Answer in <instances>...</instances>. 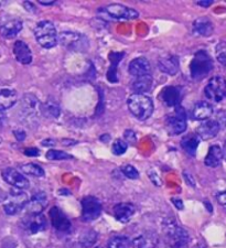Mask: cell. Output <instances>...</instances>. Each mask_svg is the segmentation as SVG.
I'll return each mask as SVG.
<instances>
[{"label": "cell", "instance_id": "603a6c76", "mask_svg": "<svg viewBox=\"0 0 226 248\" xmlns=\"http://www.w3.org/2000/svg\"><path fill=\"white\" fill-rule=\"evenodd\" d=\"M40 104L38 98L32 94L23 95L21 99V110L25 116H33L37 114V111L40 110Z\"/></svg>", "mask_w": 226, "mask_h": 248}, {"label": "cell", "instance_id": "bcb514c9", "mask_svg": "<svg viewBox=\"0 0 226 248\" xmlns=\"http://www.w3.org/2000/svg\"><path fill=\"white\" fill-rule=\"evenodd\" d=\"M171 201H172L173 204H175V206L177 207V209L183 210V203H182V201H181V200H179V199H172Z\"/></svg>", "mask_w": 226, "mask_h": 248}, {"label": "cell", "instance_id": "d6a6232c", "mask_svg": "<svg viewBox=\"0 0 226 248\" xmlns=\"http://www.w3.org/2000/svg\"><path fill=\"white\" fill-rule=\"evenodd\" d=\"M21 171L28 175H32V177L37 178H41L44 175V170L39 165H35V163H27V165L21 166Z\"/></svg>", "mask_w": 226, "mask_h": 248}, {"label": "cell", "instance_id": "ffe728a7", "mask_svg": "<svg viewBox=\"0 0 226 248\" xmlns=\"http://www.w3.org/2000/svg\"><path fill=\"white\" fill-rule=\"evenodd\" d=\"M48 204V198L44 192H38V193L33 194V197L27 204L28 211L30 214H41L42 211L46 209Z\"/></svg>", "mask_w": 226, "mask_h": 248}, {"label": "cell", "instance_id": "d6986e66", "mask_svg": "<svg viewBox=\"0 0 226 248\" xmlns=\"http://www.w3.org/2000/svg\"><path fill=\"white\" fill-rule=\"evenodd\" d=\"M14 54L17 61L28 65L32 62V52L29 46L23 41H16L14 45Z\"/></svg>", "mask_w": 226, "mask_h": 248}, {"label": "cell", "instance_id": "277c9868", "mask_svg": "<svg viewBox=\"0 0 226 248\" xmlns=\"http://www.w3.org/2000/svg\"><path fill=\"white\" fill-rule=\"evenodd\" d=\"M59 38L62 46L72 51H86L90 46V42L85 35L74 31L61 32Z\"/></svg>", "mask_w": 226, "mask_h": 248}, {"label": "cell", "instance_id": "f5cc1de1", "mask_svg": "<svg viewBox=\"0 0 226 248\" xmlns=\"http://www.w3.org/2000/svg\"><path fill=\"white\" fill-rule=\"evenodd\" d=\"M223 155H224V159H225V161H226V140H225L224 147H223Z\"/></svg>", "mask_w": 226, "mask_h": 248}, {"label": "cell", "instance_id": "ba28073f", "mask_svg": "<svg viewBox=\"0 0 226 248\" xmlns=\"http://www.w3.org/2000/svg\"><path fill=\"white\" fill-rule=\"evenodd\" d=\"M102 213V204L94 197H85L82 200V219L84 222H92L99 217Z\"/></svg>", "mask_w": 226, "mask_h": 248}, {"label": "cell", "instance_id": "52a82bcc", "mask_svg": "<svg viewBox=\"0 0 226 248\" xmlns=\"http://www.w3.org/2000/svg\"><path fill=\"white\" fill-rule=\"evenodd\" d=\"M204 94L214 103L222 102L226 97V79L222 77L212 78L205 86Z\"/></svg>", "mask_w": 226, "mask_h": 248}, {"label": "cell", "instance_id": "60d3db41", "mask_svg": "<svg viewBox=\"0 0 226 248\" xmlns=\"http://www.w3.org/2000/svg\"><path fill=\"white\" fill-rule=\"evenodd\" d=\"M183 178H184V180H185V182H187V185L188 186H192V187H194L195 186V181H194V179H193V177L191 174L189 173V172H183Z\"/></svg>", "mask_w": 226, "mask_h": 248}, {"label": "cell", "instance_id": "7bdbcfd3", "mask_svg": "<svg viewBox=\"0 0 226 248\" xmlns=\"http://www.w3.org/2000/svg\"><path fill=\"white\" fill-rule=\"evenodd\" d=\"M25 155H29V157H38L40 155V151L37 148H27L25 150Z\"/></svg>", "mask_w": 226, "mask_h": 248}, {"label": "cell", "instance_id": "f35d334b", "mask_svg": "<svg viewBox=\"0 0 226 248\" xmlns=\"http://www.w3.org/2000/svg\"><path fill=\"white\" fill-rule=\"evenodd\" d=\"M148 175H149V178H150V180L152 181V183L155 186H161V180H160V178L158 177V174L156 173L155 171H148Z\"/></svg>", "mask_w": 226, "mask_h": 248}, {"label": "cell", "instance_id": "8fae6325", "mask_svg": "<svg viewBox=\"0 0 226 248\" xmlns=\"http://www.w3.org/2000/svg\"><path fill=\"white\" fill-rule=\"evenodd\" d=\"M22 226L29 234H37L47 229V219L41 214H30L29 217L23 218Z\"/></svg>", "mask_w": 226, "mask_h": 248}, {"label": "cell", "instance_id": "e0dca14e", "mask_svg": "<svg viewBox=\"0 0 226 248\" xmlns=\"http://www.w3.org/2000/svg\"><path fill=\"white\" fill-rule=\"evenodd\" d=\"M213 114V106L211 103L200 101L193 106L191 116L194 121H208Z\"/></svg>", "mask_w": 226, "mask_h": 248}, {"label": "cell", "instance_id": "ab89813d", "mask_svg": "<svg viewBox=\"0 0 226 248\" xmlns=\"http://www.w3.org/2000/svg\"><path fill=\"white\" fill-rule=\"evenodd\" d=\"M216 199H217V202L220 203V205L223 207L226 212V191L220 192V193L216 195Z\"/></svg>", "mask_w": 226, "mask_h": 248}, {"label": "cell", "instance_id": "3957f363", "mask_svg": "<svg viewBox=\"0 0 226 248\" xmlns=\"http://www.w3.org/2000/svg\"><path fill=\"white\" fill-rule=\"evenodd\" d=\"M213 70V61L207 51L201 50L197 51L194 58L191 61L190 65V72L191 77L194 79H201L207 77V75Z\"/></svg>", "mask_w": 226, "mask_h": 248}, {"label": "cell", "instance_id": "f907efd6", "mask_svg": "<svg viewBox=\"0 0 226 248\" xmlns=\"http://www.w3.org/2000/svg\"><path fill=\"white\" fill-rule=\"evenodd\" d=\"M39 2L43 6H52V5H54L55 1H53V0H48V1H47V0H40Z\"/></svg>", "mask_w": 226, "mask_h": 248}, {"label": "cell", "instance_id": "db71d44e", "mask_svg": "<svg viewBox=\"0 0 226 248\" xmlns=\"http://www.w3.org/2000/svg\"><path fill=\"white\" fill-rule=\"evenodd\" d=\"M100 140H105V141H108V140H110V135H107L106 136V138H105V136H102V137H100Z\"/></svg>", "mask_w": 226, "mask_h": 248}, {"label": "cell", "instance_id": "836d02e7", "mask_svg": "<svg viewBox=\"0 0 226 248\" xmlns=\"http://www.w3.org/2000/svg\"><path fill=\"white\" fill-rule=\"evenodd\" d=\"M215 55L217 61H219L222 65L226 66V42H220L215 47Z\"/></svg>", "mask_w": 226, "mask_h": 248}, {"label": "cell", "instance_id": "44dd1931", "mask_svg": "<svg viewBox=\"0 0 226 248\" xmlns=\"http://www.w3.org/2000/svg\"><path fill=\"white\" fill-rule=\"evenodd\" d=\"M158 244V236L153 232H145L132 241L135 248H155Z\"/></svg>", "mask_w": 226, "mask_h": 248}, {"label": "cell", "instance_id": "c3c4849f", "mask_svg": "<svg viewBox=\"0 0 226 248\" xmlns=\"http://www.w3.org/2000/svg\"><path fill=\"white\" fill-rule=\"evenodd\" d=\"M197 5L201 7H210L213 3V0H201V1H196Z\"/></svg>", "mask_w": 226, "mask_h": 248}, {"label": "cell", "instance_id": "484cf974", "mask_svg": "<svg viewBox=\"0 0 226 248\" xmlns=\"http://www.w3.org/2000/svg\"><path fill=\"white\" fill-rule=\"evenodd\" d=\"M201 138L197 134H188L181 140V147L189 155H195Z\"/></svg>", "mask_w": 226, "mask_h": 248}, {"label": "cell", "instance_id": "4316f807", "mask_svg": "<svg viewBox=\"0 0 226 248\" xmlns=\"http://www.w3.org/2000/svg\"><path fill=\"white\" fill-rule=\"evenodd\" d=\"M17 93L10 89L0 90V109L6 110L13 107L17 103Z\"/></svg>", "mask_w": 226, "mask_h": 248}, {"label": "cell", "instance_id": "7402d4cb", "mask_svg": "<svg viewBox=\"0 0 226 248\" xmlns=\"http://www.w3.org/2000/svg\"><path fill=\"white\" fill-rule=\"evenodd\" d=\"M22 29V22L19 19H10L0 27V33L5 39H13Z\"/></svg>", "mask_w": 226, "mask_h": 248}, {"label": "cell", "instance_id": "9a60e30c", "mask_svg": "<svg viewBox=\"0 0 226 248\" xmlns=\"http://www.w3.org/2000/svg\"><path fill=\"white\" fill-rule=\"evenodd\" d=\"M159 99L168 107H178L181 101V91L179 87L168 86L160 92Z\"/></svg>", "mask_w": 226, "mask_h": 248}, {"label": "cell", "instance_id": "1f68e13d", "mask_svg": "<svg viewBox=\"0 0 226 248\" xmlns=\"http://www.w3.org/2000/svg\"><path fill=\"white\" fill-rule=\"evenodd\" d=\"M132 242L126 236H114L107 244V248H131Z\"/></svg>", "mask_w": 226, "mask_h": 248}, {"label": "cell", "instance_id": "cb8c5ba5", "mask_svg": "<svg viewBox=\"0 0 226 248\" xmlns=\"http://www.w3.org/2000/svg\"><path fill=\"white\" fill-rule=\"evenodd\" d=\"M193 31L201 37H210L214 31V26L209 18L201 17L193 22Z\"/></svg>", "mask_w": 226, "mask_h": 248}, {"label": "cell", "instance_id": "4fadbf2b", "mask_svg": "<svg viewBox=\"0 0 226 248\" xmlns=\"http://www.w3.org/2000/svg\"><path fill=\"white\" fill-rule=\"evenodd\" d=\"M220 130L221 127L215 119H208V121L202 122L201 125L197 127L196 134L199 135L201 140H210L215 138Z\"/></svg>", "mask_w": 226, "mask_h": 248}, {"label": "cell", "instance_id": "8992f818", "mask_svg": "<svg viewBox=\"0 0 226 248\" xmlns=\"http://www.w3.org/2000/svg\"><path fill=\"white\" fill-rule=\"evenodd\" d=\"M28 195L21 190L16 189L10 192L5 203H3V210L8 215H16L19 213L23 207L28 204Z\"/></svg>", "mask_w": 226, "mask_h": 248}, {"label": "cell", "instance_id": "7c38bea8", "mask_svg": "<svg viewBox=\"0 0 226 248\" xmlns=\"http://www.w3.org/2000/svg\"><path fill=\"white\" fill-rule=\"evenodd\" d=\"M128 72L130 73V75L135 77L136 78L146 77V75H151L150 62H149L148 59L144 57L136 58L129 63Z\"/></svg>", "mask_w": 226, "mask_h": 248}, {"label": "cell", "instance_id": "ac0fdd59", "mask_svg": "<svg viewBox=\"0 0 226 248\" xmlns=\"http://www.w3.org/2000/svg\"><path fill=\"white\" fill-rule=\"evenodd\" d=\"M135 206L130 203H119L114 206V217L120 223H128L135 214Z\"/></svg>", "mask_w": 226, "mask_h": 248}, {"label": "cell", "instance_id": "f546056e", "mask_svg": "<svg viewBox=\"0 0 226 248\" xmlns=\"http://www.w3.org/2000/svg\"><path fill=\"white\" fill-rule=\"evenodd\" d=\"M125 57V53L124 52H114V53H111L110 55V60H111V66H110V70H108V73H107V78L108 81L111 83H117V66H118V63L122 61Z\"/></svg>", "mask_w": 226, "mask_h": 248}, {"label": "cell", "instance_id": "5bb4252c", "mask_svg": "<svg viewBox=\"0 0 226 248\" xmlns=\"http://www.w3.org/2000/svg\"><path fill=\"white\" fill-rule=\"evenodd\" d=\"M50 218H51V223L53 225L54 229L59 232H68L71 229V222L70 219L67 218V217L63 212L59 209V207H52L50 210Z\"/></svg>", "mask_w": 226, "mask_h": 248}, {"label": "cell", "instance_id": "681fc988", "mask_svg": "<svg viewBox=\"0 0 226 248\" xmlns=\"http://www.w3.org/2000/svg\"><path fill=\"white\" fill-rule=\"evenodd\" d=\"M23 5H25V7L27 8V9L29 10V11H31V13H32V11L35 10V7L32 5L30 1H25V3H23Z\"/></svg>", "mask_w": 226, "mask_h": 248}, {"label": "cell", "instance_id": "f6af8a7d", "mask_svg": "<svg viewBox=\"0 0 226 248\" xmlns=\"http://www.w3.org/2000/svg\"><path fill=\"white\" fill-rule=\"evenodd\" d=\"M188 244H189L188 241H180V242L172 243L171 246L172 248H189Z\"/></svg>", "mask_w": 226, "mask_h": 248}, {"label": "cell", "instance_id": "6da1fadb", "mask_svg": "<svg viewBox=\"0 0 226 248\" xmlns=\"http://www.w3.org/2000/svg\"><path fill=\"white\" fill-rule=\"evenodd\" d=\"M129 111L138 121H147L153 113V102L145 94H132L128 98Z\"/></svg>", "mask_w": 226, "mask_h": 248}, {"label": "cell", "instance_id": "5b68a950", "mask_svg": "<svg viewBox=\"0 0 226 248\" xmlns=\"http://www.w3.org/2000/svg\"><path fill=\"white\" fill-rule=\"evenodd\" d=\"M165 128L171 136L183 134L187 129V116L182 107L178 106L176 110L167 117Z\"/></svg>", "mask_w": 226, "mask_h": 248}, {"label": "cell", "instance_id": "7dc6e473", "mask_svg": "<svg viewBox=\"0 0 226 248\" xmlns=\"http://www.w3.org/2000/svg\"><path fill=\"white\" fill-rule=\"evenodd\" d=\"M41 145L44 147H52L55 145V140L54 139H46L41 142Z\"/></svg>", "mask_w": 226, "mask_h": 248}, {"label": "cell", "instance_id": "9c48e42d", "mask_svg": "<svg viewBox=\"0 0 226 248\" xmlns=\"http://www.w3.org/2000/svg\"><path fill=\"white\" fill-rule=\"evenodd\" d=\"M105 14L114 20H134L139 17L138 11L124 5H110L105 8Z\"/></svg>", "mask_w": 226, "mask_h": 248}, {"label": "cell", "instance_id": "ee69618b", "mask_svg": "<svg viewBox=\"0 0 226 248\" xmlns=\"http://www.w3.org/2000/svg\"><path fill=\"white\" fill-rule=\"evenodd\" d=\"M14 134H15V137L17 138V140H19V141H22V140L26 139V133L21 129L15 130Z\"/></svg>", "mask_w": 226, "mask_h": 248}, {"label": "cell", "instance_id": "d4e9b609", "mask_svg": "<svg viewBox=\"0 0 226 248\" xmlns=\"http://www.w3.org/2000/svg\"><path fill=\"white\" fill-rule=\"evenodd\" d=\"M223 158V149H222L220 146L214 145L209 149L207 157L204 159V163L205 166H208L210 168H216L221 165L222 159Z\"/></svg>", "mask_w": 226, "mask_h": 248}, {"label": "cell", "instance_id": "7a4b0ae2", "mask_svg": "<svg viewBox=\"0 0 226 248\" xmlns=\"http://www.w3.org/2000/svg\"><path fill=\"white\" fill-rule=\"evenodd\" d=\"M35 39L44 49H52L58 45V33L55 26L51 21L43 20L34 28Z\"/></svg>", "mask_w": 226, "mask_h": 248}, {"label": "cell", "instance_id": "74e56055", "mask_svg": "<svg viewBox=\"0 0 226 248\" xmlns=\"http://www.w3.org/2000/svg\"><path fill=\"white\" fill-rule=\"evenodd\" d=\"M215 121L219 123L221 129H225L226 128V110H220L217 111L215 115Z\"/></svg>", "mask_w": 226, "mask_h": 248}, {"label": "cell", "instance_id": "30bf717a", "mask_svg": "<svg viewBox=\"0 0 226 248\" xmlns=\"http://www.w3.org/2000/svg\"><path fill=\"white\" fill-rule=\"evenodd\" d=\"M1 177L8 185L15 186L16 189L25 190L30 186L29 180L14 168H5L1 171Z\"/></svg>", "mask_w": 226, "mask_h": 248}, {"label": "cell", "instance_id": "2e32d148", "mask_svg": "<svg viewBox=\"0 0 226 248\" xmlns=\"http://www.w3.org/2000/svg\"><path fill=\"white\" fill-rule=\"evenodd\" d=\"M158 67L159 70L164 74L168 75H176L179 72L180 62L179 58L177 55L168 54L164 57H161L158 60Z\"/></svg>", "mask_w": 226, "mask_h": 248}, {"label": "cell", "instance_id": "8d00e7d4", "mask_svg": "<svg viewBox=\"0 0 226 248\" xmlns=\"http://www.w3.org/2000/svg\"><path fill=\"white\" fill-rule=\"evenodd\" d=\"M122 172L125 174V177H127L128 179L131 180H136L139 178V172L136 169L134 166L131 165H126L122 168Z\"/></svg>", "mask_w": 226, "mask_h": 248}, {"label": "cell", "instance_id": "4dcf8cb0", "mask_svg": "<svg viewBox=\"0 0 226 248\" xmlns=\"http://www.w3.org/2000/svg\"><path fill=\"white\" fill-rule=\"evenodd\" d=\"M98 235L95 231H85L81 235L79 243L82 248H90L97 241Z\"/></svg>", "mask_w": 226, "mask_h": 248}, {"label": "cell", "instance_id": "83f0119b", "mask_svg": "<svg viewBox=\"0 0 226 248\" xmlns=\"http://www.w3.org/2000/svg\"><path fill=\"white\" fill-rule=\"evenodd\" d=\"M153 79L151 75L137 78L132 83V89L136 94H145L152 89Z\"/></svg>", "mask_w": 226, "mask_h": 248}, {"label": "cell", "instance_id": "d590c367", "mask_svg": "<svg viewBox=\"0 0 226 248\" xmlns=\"http://www.w3.org/2000/svg\"><path fill=\"white\" fill-rule=\"evenodd\" d=\"M72 157L70 155H67L66 153H64V151H59V150H49L47 153V159L48 160H52V161H54V160H68L71 159Z\"/></svg>", "mask_w": 226, "mask_h": 248}, {"label": "cell", "instance_id": "816d5d0a", "mask_svg": "<svg viewBox=\"0 0 226 248\" xmlns=\"http://www.w3.org/2000/svg\"><path fill=\"white\" fill-rule=\"evenodd\" d=\"M5 119H6V115L3 113V110L0 109V126H1L2 123L5 122Z\"/></svg>", "mask_w": 226, "mask_h": 248}, {"label": "cell", "instance_id": "e575fe53", "mask_svg": "<svg viewBox=\"0 0 226 248\" xmlns=\"http://www.w3.org/2000/svg\"><path fill=\"white\" fill-rule=\"evenodd\" d=\"M127 148H128L127 142H125L123 139H117V140H115L114 143H113L112 150H113V154H114V155H122L126 153Z\"/></svg>", "mask_w": 226, "mask_h": 248}, {"label": "cell", "instance_id": "b9f144b4", "mask_svg": "<svg viewBox=\"0 0 226 248\" xmlns=\"http://www.w3.org/2000/svg\"><path fill=\"white\" fill-rule=\"evenodd\" d=\"M125 138L127 139L128 142L135 143L136 142V135L132 130H126L125 131Z\"/></svg>", "mask_w": 226, "mask_h": 248}, {"label": "cell", "instance_id": "11a10c76", "mask_svg": "<svg viewBox=\"0 0 226 248\" xmlns=\"http://www.w3.org/2000/svg\"><path fill=\"white\" fill-rule=\"evenodd\" d=\"M96 248H103V247H96Z\"/></svg>", "mask_w": 226, "mask_h": 248}, {"label": "cell", "instance_id": "f1b7e54d", "mask_svg": "<svg viewBox=\"0 0 226 248\" xmlns=\"http://www.w3.org/2000/svg\"><path fill=\"white\" fill-rule=\"evenodd\" d=\"M40 111H41L43 116L47 118H53L56 119L61 114V108H60L59 104L53 99H49L44 104L40 106Z\"/></svg>", "mask_w": 226, "mask_h": 248}]
</instances>
